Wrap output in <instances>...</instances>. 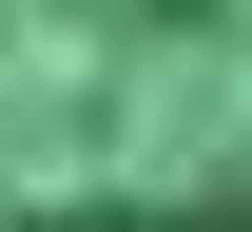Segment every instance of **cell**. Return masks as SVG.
Wrapping results in <instances>:
<instances>
[{
  "label": "cell",
  "mask_w": 252,
  "mask_h": 232,
  "mask_svg": "<svg viewBox=\"0 0 252 232\" xmlns=\"http://www.w3.org/2000/svg\"><path fill=\"white\" fill-rule=\"evenodd\" d=\"M0 232H252V0H0Z\"/></svg>",
  "instance_id": "6da1fadb"
}]
</instances>
